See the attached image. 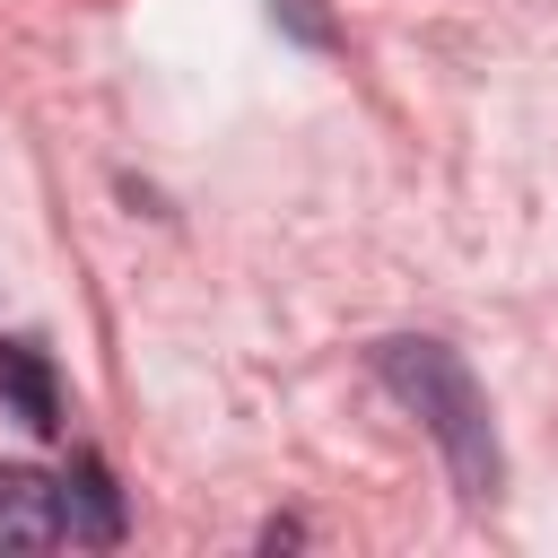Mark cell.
<instances>
[{"label": "cell", "mask_w": 558, "mask_h": 558, "mask_svg": "<svg viewBox=\"0 0 558 558\" xmlns=\"http://www.w3.org/2000/svg\"><path fill=\"white\" fill-rule=\"evenodd\" d=\"M270 17H288V26L305 35V44H331V17H323L314 0H270Z\"/></svg>", "instance_id": "obj_5"}, {"label": "cell", "mask_w": 558, "mask_h": 558, "mask_svg": "<svg viewBox=\"0 0 558 558\" xmlns=\"http://www.w3.org/2000/svg\"><path fill=\"white\" fill-rule=\"evenodd\" d=\"M0 401H9L35 436L61 427V384H52V357H44L35 340H0Z\"/></svg>", "instance_id": "obj_3"}, {"label": "cell", "mask_w": 558, "mask_h": 558, "mask_svg": "<svg viewBox=\"0 0 558 558\" xmlns=\"http://www.w3.org/2000/svg\"><path fill=\"white\" fill-rule=\"evenodd\" d=\"M61 541H70L61 480L26 471V462H0V549H61Z\"/></svg>", "instance_id": "obj_2"}, {"label": "cell", "mask_w": 558, "mask_h": 558, "mask_svg": "<svg viewBox=\"0 0 558 558\" xmlns=\"http://www.w3.org/2000/svg\"><path fill=\"white\" fill-rule=\"evenodd\" d=\"M61 514H70V541H87V549L122 541V497H113L105 462H70L61 471Z\"/></svg>", "instance_id": "obj_4"}, {"label": "cell", "mask_w": 558, "mask_h": 558, "mask_svg": "<svg viewBox=\"0 0 558 558\" xmlns=\"http://www.w3.org/2000/svg\"><path fill=\"white\" fill-rule=\"evenodd\" d=\"M375 375H384V392H401V401L418 410V427L436 436L453 488H462V497H497L506 453H497L488 392H480V375L462 366V349H445V340H384V349H375Z\"/></svg>", "instance_id": "obj_1"}]
</instances>
